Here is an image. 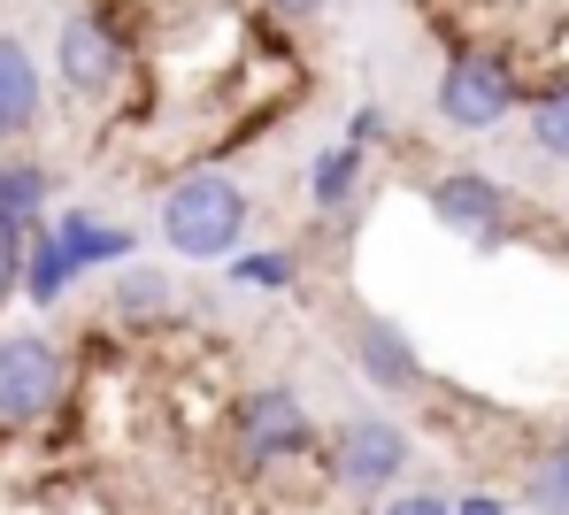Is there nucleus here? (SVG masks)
Listing matches in <instances>:
<instances>
[{
    "mask_svg": "<svg viewBox=\"0 0 569 515\" xmlns=\"http://www.w3.org/2000/svg\"><path fill=\"white\" fill-rule=\"evenodd\" d=\"M455 515H516V501L492 493V485H477V493H455Z\"/></svg>",
    "mask_w": 569,
    "mask_h": 515,
    "instance_id": "412c9836",
    "label": "nucleus"
},
{
    "mask_svg": "<svg viewBox=\"0 0 569 515\" xmlns=\"http://www.w3.org/2000/svg\"><path fill=\"white\" fill-rule=\"evenodd\" d=\"M262 8H270L278 23H316V16H331L339 0H262Z\"/></svg>",
    "mask_w": 569,
    "mask_h": 515,
    "instance_id": "4be33fe9",
    "label": "nucleus"
},
{
    "mask_svg": "<svg viewBox=\"0 0 569 515\" xmlns=\"http://www.w3.org/2000/svg\"><path fill=\"white\" fill-rule=\"evenodd\" d=\"M531 101V78H523V62L500 47V39H455L447 54H439V85H431V115L447 123V131H500L508 115H523Z\"/></svg>",
    "mask_w": 569,
    "mask_h": 515,
    "instance_id": "f03ea898",
    "label": "nucleus"
},
{
    "mask_svg": "<svg viewBox=\"0 0 569 515\" xmlns=\"http://www.w3.org/2000/svg\"><path fill=\"white\" fill-rule=\"evenodd\" d=\"M154 231L178 262H239L247 254V231H254V193L216 170V162H192L162 185L154 201Z\"/></svg>",
    "mask_w": 569,
    "mask_h": 515,
    "instance_id": "f257e3e1",
    "label": "nucleus"
},
{
    "mask_svg": "<svg viewBox=\"0 0 569 515\" xmlns=\"http://www.w3.org/2000/svg\"><path fill=\"white\" fill-rule=\"evenodd\" d=\"M78 354L54 331H0V431H39L70 408Z\"/></svg>",
    "mask_w": 569,
    "mask_h": 515,
    "instance_id": "423d86ee",
    "label": "nucleus"
},
{
    "mask_svg": "<svg viewBox=\"0 0 569 515\" xmlns=\"http://www.w3.org/2000/svg\"><path fill=\"white\" fill-rule=\"evenodd\" d=\"M347 139H355L362 154H370V147H385V139H392V108L362 101V108H355V115H347Z\"/></svg>",
    "mask_w": 569,
    "mask_h": 515,
    "instance_id": "6ab92c4d",
    "label": "nucleus"
},
{
    "mask_svg": "<svg viewBox=\"0 0 569 515\" xmlns=\"http://www.w3.org/2000/svg\"><path fill=\"white\" fill-rule=\"evenodd\" d=\"M347 362H355V377H362L378 401H423V385H431L423 346L408 339V323H400V315H378V309L355 315V331H347Z\"/></svg>",
    "mask_w": 569,
    "mask_h": 515,
    "instance_id": "6e6552de",
    "label": "nucleus"
},
{
    "mask_svg": "<svg viewBox=\"0 0 569 515\" xmlns=\"http://www.w3.org/2000/svg\"><path fill=\"white\" fill-rule=\"evenodd\" d=\"M408 469H416V431H408L400 415L355 408V415H339V423L323 431V477H331L339 493H362L370 508L408 485Z\"/></svg>",
    "mask_w": 569,
    "mask_h": 515,
    "instance_id": "20e7f679",
    "label": "nucleus"
},
{
    "mask_svg": "<svg viewBox=\"0 0 569 515\" xmlns=\"http://www.w3.org/2000/svg\"><path fill=\"white\" fill-rule=\"evenodd\" d=\"M108 315H116L123 331H162V323L178 315V285H170V270H147V262L116 270V277H108Z\"/></svg>",
    "mask_w": 569,
    "mask_h": 515,
    "instance_id": "f8f14e48",
    "label": "nucleus"
},
{
    "mask_svg": "<svg viewBox=\"0 0 569 515\" xmlns=\"http://www.w3.org/2000/svg\"><path fill=\"white\" fill-rule=\"evenodd\" d=\"M70 293H78V262L62 254V239H54V223H47V231L23 239V309L54 315Z\"/></svg>",
    "mask_w": 569,
    "mask_h": 515,
    "instance_id": "4468645a",
    "label": "nucleus"
},
{
    "mask_svg": "<svg viewBox=\"0 0 569 515\" xmlns=\"http://www.w3.org/2000/svg\"><path fill=\"white\" fill-rule=\"evenodd\" d=\"M54 223V162L47 154H0V231L31 239Z\"/></svg>",
    "mask_w": 569,
    "mask_h": 515,
    "instance_id": "9d476101",
    "label": "nucleus"
},
{
    "mask_svg": "<svg viewBox=\"0 0 569 515\" xmlns=\"http://www.w3.org/2000/svg\"><path fill=\"white\" fill-rule=\"evenodd\" d=\"M8 301H23V239L0 231V315H8Z\"/></svg>",
    "mask_w": 569,
    "mask_h": 515,
    "instance_id": "aec40b11",
    "label": "nucleus"
},
{
    "mask_svg": "<svg viewBox=\"0 0 569 515\" xmlns=\"http://www.w3.org/2000/svg\"><path fill=\"white\" fill-rule=\"evenodd\" d=\"M370 515H455V493H439V485H400V493L378 501Z\"/></svg>",
    "mask_w": 569,
    "mask_h": 515,
    "instance_id": "a211bd4d",
    "label": "nucleus"
},
{
    "mask_svg": "<svg viewBox=\"0 0 569 515\" xmlns=\"http://www.w3.org/2000/svg\"><path fill=\"white\" fill-rule=\"evenodd\" d=\"M516 501H523V515H569V431H555L547 446L523 454Z\"/></svg>",
    "mask_w": 569,
    "mask_h": 515,
    "instance_id": "2eb2a0df",
    "label": "nucleus"
},
{
    "mask_svg": "<svg viewBox=\"0 0 569 515\" xmlns=\"http://www.w3.org/2000/svg\"><path fill=\"white\" fill-rule=\"evenodd\" d=\"M562 431H569V415H562Z\"/></svg>",
    "mask_w": 569,
    "mask_h": 515,
    "instance_id": "5701e85b",
    "label": "nucleus"
},
{
    "mask_svg": "<svg viewBox=\"0 0 569 515\" xmlns=\"http://www.w3.org/2000/svg\"><path fill=\"white\" fill-rule=\"evenodd\" d=\"M523 131L547 162H569V78H539L523 101Z\"/></svg>",
    "mask_w": 569,
    "mask_h": 515,
    "instance_id": "dca6fc26",
    "label": "nucleus"
},
{
    "mask_svg": "<svg viewBox=\"0 0 569 515\" xmlns=\"http://www.w3.org/2000/svg\"><path fill=\"white\" fill-rule=\"evenodd\" d=\"M231 462L247 477H278V469H300V462L323 469V431H316L308 401L292 385H247L231 401Z\"/></svg>",
    "mask_w": 569,
    "mask_h": 515,
    "instance_id": "7ed1b4c3",
    "label": "nucleus"
},
{
    "mask_svg": "<svg viewBox=\"0 0 569 515\" xmlns=\"http://www.w3.org/2000/svg\"><path fill=\"white\" fill-rule=\"evenodd\" d=\"M54 239H62V254L78 262V277H93V270H131V262H139L131 223H108L100 208H54Z\"/></svg>",
    "mask_w": 569,
    "mask_h": 515,
    "instance_id": "9b49d317",
    "label": "nucleus"
},
{
    "mask_svg": "<svg viewBox=\"0 0 569 515\" xmlns=\"http://www.w3.org/2000/svg\"><path fill=\"white\" fill-rule=\"evenodd\" d=\"M423 208H431V223H439V231H455L462 246L500 254V246H516V208H523V201H516L492 170L455 162V170H439V178L423 185Z\"/></svg>",
    "mask_w": 569,
    "mask_h": 515,
    "instance_id": "0eeeda50",
    "label": "nucleus"
},
{
    "mask_svg": "<svg viewBox=\"0 0 569 515\" xmlns=\"http://www.w3.org/2000/svg\"><path fill=\"white\" fill-rule=\"evenodd\" d=\"M47 101H54V78L39 70L31 39L0 31V154H23V139L47 131Z\"/></svg>",
    "mask_w": 569,
    "mask_h": 515,
    "instance_id": "1a4fd4ad",
    "label": "nucleus"
},
{
    "mask_svg": "<svg viewBox=\"0 0 569 515\" xmlns=\"http://www.w3.org/2000/svg\"><path fill=\"white\" fill-rule=\"evenodd\" d=\"M231 285L239 293H300V254L292 246H247L231 262Z\"/></svg>",
    "mask_w": 569,
    "mask_h": 515,
    "instance_id": "f3484780",
    "label": "nucleus"
},
{
    "mask_svg": "<svg viewBox=\"0 0 569 515\" xmlns=\"http://www.w3.org/2000/svg\"><path fill=\"white\" fill-rule=\"evenodd\" d=\"M362 178H370V154H362L355 139L316 147V154H308V208H316V215H347L355 193H362Z\"/></svg>",
    "mask_w": 569,
    "mask_h": 515,
    "instance_id": "ddd939ff",
    "label": "nucleus"
},
{
    "mask_svg": "<svg viewBox=\"0 0 569 515\" xmlns=\"http://www.w3.org/2000/svg\"><path fill=\"white\" fill-rule=\"evenodd\" d=\"M123 78H131L123 23L108 8H70L54 23V93L70 108H86V115H100V108L123 101Z\"/></svg>",
    "mask_w": 569,
    "mask_h": 515,
    "instance_id": "39448f33",
    "label": "nucleus"
}]
</instances>
